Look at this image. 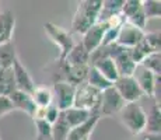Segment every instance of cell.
I'll use <instances>...</instances> for the list:
<instances>
[{
	"instance_id": "cell-1",
	"label": "cell",
	"mask_w": 161,
	"mask_h": 140,
	"mask_svg": "<svg viewBox=\"0 0 161 140\" xmlns=\"http://www.w3.org/2000/svg\"><path fill=\"white\" fill-rule=\"evenodd\" d=\"M103 0H83L79 3L72 20V31L76 34H84L91 25L98 21Z\"/></svg>"
},
{
	"instance_id": "cell-2",
	"label": "cell",
	"mask_w": 161,
	"mask_h": 140,
	"mask_svg": "<svg viewBox=\"0 0 161 140\" xmlns=\"http://www.w3.org/2000/svg\"><path fill=\"white\" fill-rule=\"evenodd\" d=\"M120 122L129 129V132L135 136L144 132L146 125V111L142 108L139 102H129L125 104L119 112Z\"/></svg>"
},
{
	"instance_id": "cell-3",
	"label": "cell",
	"mask_w": 161,
	"mask_h": 140,
	"mask_svg": "<svg viewBox=\"0 0 161 140\" xmlns=\"http://www.w3.org/2000/svg\"><path fill=\"white\" fill-rule=\"evenodd\" d=\"M101 99V91L91 87L87 83H81L74 88L73 107L79 109H86L90 112H98Z\"/></svg>"
},
{
	"instance_id": "cell-4",
	"label": "cell",
	"mask_w": 161,
	"mask_h": 140,
	"mask_svg": "<svg viewBox=\"0 0 161 140\" xmlns=\"http://www.w3.org/2000/svg\"><path fill=\"white\" fill-rule=\"evenodd\" d=\"M44 28H45V32L48 34V36L51 38V41L59 48L58 62H63L64 58L69 55V52L72 51L74 46L73 36L70 35L66 30H63L62 27H59L53 23H45Z\"/></svg>"
},
{
	"instance_id": "cell-5",
	"label": "cell",
	"mask_w": 161,
	"mask_h": 140,
	"mask_svg": "<svg viewBox=\"0 0 161 140\" xmlns=\"http://www.w3.org/2000/svg\"><path fill=\"white\" fill-rule=\"evenodd\" d=\"M125 105V101L120 98L118 91L112 87L101 91L100 107H98V114L100 116H111V115L119 114L120 109Z\"/></svg>"
},
{
	"instance_id": "cell-6",
	"label": "cell",
	"mask_w": 161,
	"mask_h": 140,
	"mask_svg": "<svg viewBox=\"0 0 161 140\" xmlns=\"http://www.w3.org/2000/svg\"><path fill=\"white\" fill-rule=\"evenodd\" d=\"M74 88L76 87L69 84L63 80H56L52 87V94H53V104L60 112L69 109L73 107L74 99Z\"/></svg>"
},
{
	"instance_id": "cell-7",
	"label": "cell",
	"mask_w": 161,
	"mask_h": 140,
	"mask_svg": "<svg viewBox=\"0 0 161 140\" xmlns=\"http://www.w3.org/2000/svg\"><path fill=\"white\" fill-rule=\"evenodd\" d=\"M114 88L118 91L120 98L125 101V104L129 102H139V99L143 97V92L139 88L137 83L135 81L132 76L129 77H118L114 81Z\"/></svg>"
},
{
	"instance_id": "cell-8",
	"label": "cell",
	"mask_w": 161,
	"mask_h": 140,
	"mask_svg": "<svg viewBox=\"0 0 161 140\" xmlns=\"http://www.w3.org/2000/svg\"><path fill=\"white\" fill-rule=\"evenodd\" d=\"M144 32H146V31L139 30V28H136L135 25L129 24L128 21H125V23L122 24V27L119 28V34H118L115 43H118L119 46H122V48H125V49H132L133 46H136L143 39Z\"/></svg>"
},
{
	"instance_id": "cell-9",
	"label": "cell",
	"mask_w": 161,
	"mask_h": 140,
	"mask_svg": "<svg viewBox=\"0 0 161 140\" xmlns=\"http://www.w3.org/2000/svg\"><path fill=\"white\" fill-rule=\"evenodd\" d=\"M107 28H108L107 23H95L94 25H91L84 34H83L81 45L84 46L86 51H87L90 55H91L94 51H97V49L101 46Z\"/></svg>"
},
{
	"instance_id": "cell-10",
	"label": "cell",
	"mask_w": 161,
	"mask_h": 140,
	"mask_svg": "<svg viewBox=\"0 0 161 140\" xmlns=\"http://www.w3.org/2000/svg\"><path fill=\"white\" fill-rule=\"evenodd\" d=\"M13 73H14V81H15V88L18 91L27 92V94H31L32 90L35 88V83H34L32 77L28 73V70L24 67V64L20 62V59H15L13 66Z\"/></svg>"
},
{
	"instance_id": "cell-11",
	"label": "cell",
	"mask_w": 161,
	"mask_h": 140,
	"mask_svg": "<svg viewBox=\"0 0 161 140\" xmlns=\"http://www.w3.org/2000/svg\"><path fill=\"white\" fill-rule=\"evenodd\" d=\"M132 77L137 83L143 95H147L148 98H153V88H154V81H156V76L147 69H144L142 64H137Z\"/></svg>"
},
{
	"instance_id": "cell-12",
	"label": "cell",
	"mask_w": 161,
	"mask_h": 140,
	"mask_svg": "<svg viewBox=\"0 0 161 140\" xmlns=\"http://www.w3.org/2000/svg\"><path fill=\"white\" fill-rule=\"evenodd\" d=\"M62 70H63V81H67L72 86H79V84L84 83L87 79L88 67L90 64H79V66H66L63 62H60Z\"/></svg>"
},
{
	"instance_id": "cell-13",
	"label": "cell",
	"mask_w": 161,
	"mask_h": 140,
	"mask_svg": "<svg viewBox=\"0 0 161 140\" xmlns=\"http://www.w3.org/2000/svg\"><path fill=\"white\" fill-rule=\"evenodd\" d=\"M100 118L101 116H100L98 112H92L91 116H90L84 123H81V125L70 129V133H69V136H67V140H83L86 137H90V135H91L92 130H94L95 126H97Z\"/></svg>"
},
{
	"instance_id": "cell-14",
	"label": "cell",
	"mask_w": 161,
	"mask_h": 140,
	"mask_svg": "<svg viewBox=\"0 0 161 140\" xmlns=\"http://www.w3.org/2000/svg\"><path fill=\"white\" fill-rule=\"evenodd\" d=\"M15 27V17L13 11L4 10L0 13V45L11 41Z\"/></svg>"
},
{
	"instance_id": "cell-15",
	"label": "cell",
	"mask_w": 161,
	"mask_h": 140,
	"mask_svg": "<svg viewBox=\"0 0 161 140\" xmlns=\"http://www.w3.org/2000/svg\"><path fill=\"white\" fill-rule=\"evenodd\" d=\"M8 98H10L14 109H20V111L25 112L27 115H30V116L32 118L36 107H35V104H34V101H32V98H31L30 94L15 90L14 92H11V94L8 95Z\"/></svg>"
},
{
	"instance_id": "cell-16",
	"label": "cell",
	"mask_w": 161,
	"mask_h": 140,
	"mask_svg": "<svg viewBox=\"0 0 161 140\" xmlns=\"http://www.w3.org/2000/svg\"><path fill=\"white\" fill-rule=\"evenodd\" d=\"M114 63H115L118 76L119 77H129L133 74L136 66L137 64L132 60V58L129 56L128 49H123L120 53H118L115 58H114Z\"/></svg>"
},
{
	"instance_id": "cell-17",
	"label": "cell",
	"mask_w": 161,
	"mask_h": 140,
	"mask_svg": "<svg viewBox=\"0 0 161 140\" xmlns=\"http://www.w3.org/2000/svg\"><path fill=\"white\" fill-rule=\"evenodd\" d=\"M161 132V109L160 104L153 102L148 114L146 112V125H144V133L148 135H160Z\"/></svg>"
},
{
	"instance_id": "cell-18",
	"label": "cell",
	"mask_w": 161,
	"mask_h": 140,
	"mask_svg": "<svg viewBox=\"0 0 161 140\" xmlns=\"http://www.w3.org/2000/svg\"><path fill=\"white\" fill-rule=\"evenodd\" d=\"M63 63L66 66H79V64H90V53L81 45V42L74 43L73 49L64 58Z\"/></svg>"
},
{
	"instance_id": "cell-19",
	"label": "cell",
	"mask_w": 161,
	"mask_h": 140,
	"mask_svg": "<svg viewBox=\"0 0 161 140\" xmlns=\"http://www.w3.org/2000/svg\"><path fill=\"white\" fill-rule=\"evenodd\" d=\"M90 66H92L95 70H98L101 74L114 84V81L118 79V71H116V67H115V63H114V59L111 58H101V59H97L95 62H92Z\"/></svg>"
},
{
	"instance_id": "cell-20",
	"label": "cell",
	"mask_w": 161,
	"mask_h": 140,
	"mask_svg": "<svg viewBox=\"0 0 161 140\" xmlns=\"http://www.w3.org/2000/svg\"><path fill=\"white\" fill-rule=\"evenodd\" d=\"M31 98H32L34 104L36 108H46L51 104H53V94L52 90L45 86H35V88L31 92Z\"/></svg>"
},
{
	"instance_id": "cell-21",
	"label": "cell",
	"mask_w": 161,
	"mask_h": 140,
	"mask_svg": "<svg viewBox=\"0 0 161 140\" xmlns=\"http://www.w3.org/2000/svg\"><path fill=\"white\" fill-rule=\"evenodd\" d=\"M62 114H63L64 120H66L67 125L70 126V129H73V127H76V126L81 125V123H84L86 120L91 116L92 112L86 111V109H79V108L72 107V108H69V109L63 111Z\"/></svg>"
},
{
	"instance_id": "cell-22",
	"label": "cell",
	"mask_w": 161,
	"mask_h": 140,
	"mask_svg": "<svg viewBox=\"0 0 161 140\" xmlns=\"http://www.w3.org/2000/svg\"><path fill=\"white\" fill-rule=\"evenodd\" d=\"M122 6L123 0H103V7H101L97 23H107L112 15L120 13Z\"/></svg>"
},
{
	"instance_id": "cell-23",
	"label": "cell",
	"mask_w": 161,
	"mask_h": 140,
	"mask_svg": "<svg viewBox=\"0 0 161 140\" xmlns=\"http://www.w3.org/2000/svg\"><path fill=\"white\" fill-rule=\"evenodd\" d=\"M15 81H14V73L13 69H2L0 70V95H8L15 91Z\"/></svg>"
},
{
	"instance_id": "cell-24",
	"label": "cell",
	"mask_w": 161,
	"mask_h": 140,
	"mask_svg": "<svg viewBox=\"0 0 161 140\" xmlns=\"http://www.w3.org/2000/svg\"><path fill=\"white\" fill-rule=\"evenodd\" d=\"M15 59H17V53H15V45L13 41L0 45V67L2 69L11 67Z\"/></svg>"
},
{
	"instance_id": "cell-25",
	"label": "cell",
	"mask_w": 161,
	"mask_h": 140,
	"mask_svg": "<svg viewBox=\"0 0 161 140\" xmlns=\"http://www.w3.org/2000/svg\"><path fill=\"white\" fill-rule=\"evenodd\" d=\"M86 83L90 84L91 87L97 88L98 91H104V90L112 87V83L108 81L107 79L100 73L98 70H95L92 66L88 67V73H87V79H86Z\"/></svg>"
},
{
	"instance_id": "cell-26",
	"label": "cell",
	"mask_w": 161,
	"mask_h": 140,
	"mask_svg": "<svg viewBox=\"0 0 161 140\" xmlns=\"http://www.w3.org/2000/svg\"><path fill=\"white\" fill-rule=\"evenodd\" d=\"M70 133V126L64 120L63 114L60 112L59 118L52 123V140H67Z\"/></svg>"
},
{
	"instance_id": "cell-27",
	"label": "cell",
	"mask_w": 161,
	"mask_h": 140,
	"mask_svg": "<svg viewBox=\"0 0 161 140\" xmlns=\"http://www.w3.org/2000/svg\"><path fill=\"white\" fill-rule=\"evenodd\" d=\"M140 64L144 69L151 71L154 76H161V52H151V53H148L140 62Z\"/></svg>"
},
{
	"instance_id": "cell-28",
	"label": "cell",
	"mask_w": 161,
	"mask_h": 140,
	"mask_svg": "<svg viewBox=\"0 0 161 140\" xmlns=\"http://www.w3.org/2000/svg\"><path fill=\"white\" fill-rule=\"evenodd\" d=\"M142 10H143L146 20H148V18H160L161 3L157 2V0H144V2H142Z\"/></svg>"
},
{
	"instance_id": "cell-29",
	"label": "cell",
	"mask_w": 161,
	"mask_h": 140,
	"mask_svg": "<svg viewBox=\"0 0 161 140\" xmlns=\"http://www.w3.org/2000/svg\"><path fill=\"white\" fill-rule=\"evenodd\" d=\"M36 129V140H52V125L45 119L34 120Z\"/></svg>"
},
{
	"instance_id": "cell-30",
	"label": "cell",
	"mask_w": 161,
	"mask_h": 140,
	"mask_svg": "<svg viewBox=\"0 0 161 140\" xmlns=\"http://www.w3.org/2000/svg\"><path fill=\"white\" fill-rule=\"evenodd\" d=\"M143 41L146 42L151 52H160L161 49V39H160V31H154V32H144Z\"/></svg>"
},
{
	"instance_id": "cell-31",
	"label": "cell",
	"mask_w": 161,
	"mask_h": 140,
	"mask_svg": "<svg viewBox=\"0 0 161 140\" xmlns=\"http://www.w3.org/2000/svg\"><path fill=\"white\" fill-rule=\"evenodd\" d=\"M140 8H142V0H123V6L120 13L125 15V18L128 20L135 13H137Z\"/></svg>"
},
{
	"instance_id": "cell-32",
	"label": "cell",
	"mask_w": 161,
	"mask_h": 140,
	"mask_svg": "<svg viewBox=\"0 0 161 140\" xmlns=\"http://www.w3.org/2000/svg\"><path fill=\"white\" fill-rule=\"evenodd\" d=\"M59 115H60V111L55 107V104H51L49 107L45 108V118H44V119L48 123H51V125H52V123H53L55 120L59 118Z\"/></svg>"
},
{
	"instance_id": "cell-33",
	"label": "cell",
	"mask_w": 161,
	"mask_h": 140,
	"mask_svg": "<svg viewBox=\"0 0 161 140\" xmlns=\"http://www.w3.org/2000/svg\"><path fill=\"white\" fill-rule=\"evenodd\" d=\"M13 111H14V107L11 104L10 98L6 97V95H0V118L10 114Z\"/></svg>"
},
{
	"instance_id": "cell-34",
	"label": "cell",
	"mask_w": 161,
	"mask_h": 140,
	"mask_svg": "<svg viewBox=\"0 0 161 140\" xmlns=\"http://www.w3.org/2000/svg\"><path fill=\"white\" fill-rule=\"evenodd\" d=\"M135 140H161L160 135H148V133H140L136 136Z\"/></svg>"
},
{
	"instance_id": "cell-35",
	"label": "cell",
	"mask_w": 161,
	"mask_h": 140,
	"mask_svg": "<svg viewBox=\"0 0 161 140\" xmlns=\"http://www.w3.org/2000/svg\"><path fill=\"white\" fill-rule=\"evenodd\" d=\"M83 140H90V137H86V139H83Z\"/></svg>"
},
{
	"instance_id": "cell-36",
	"label": "cell",
	"mask_w": 161,
	"mask_h": 140,
	"mask_svg": "<svg viewBox=\"0 0 161 140\" xmlns=\"http://www.w3.org/2000/svg\"><path fill=\"white\" fill-rule=\"evenodd\" d=\"M0 70H2V67H0Z\"/></svg>"
}]
</instances>
